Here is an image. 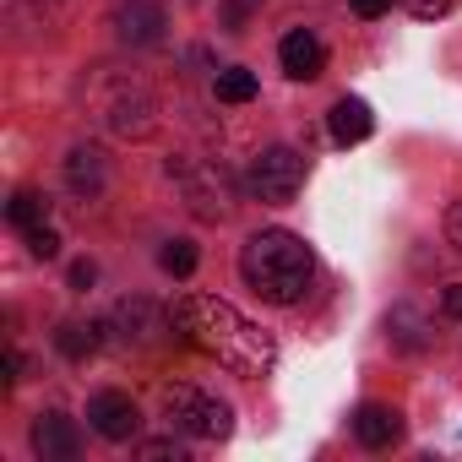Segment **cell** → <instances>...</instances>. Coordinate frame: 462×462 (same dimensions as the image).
Segmentation results:
<instances>
[{
    "label": "cell",
    "instance_id": "obj_26",
    "mask_svg": "<svg viewBox=\"0 0 462 462\" xmlns=\"http://www.w3.org/2000/svg\"><path fill=\"white\" fill-rule=\"evenodd\" d=\"M348 6H354L359 17H381V12H392V0H348Z\"/></svg>",
    "mask_w": 462,
    "mask_h": 462
},
{
    "label": "cell",
    "instance_id": "obj_4",
    "mask_svg": "<svg viewBox=\"0 0 462 462\" xmlns=\"http://www.w3.org/2000/svg\"><path fill=\"white\" fill-rule=\"evenodd\" d=\"M245 185H251V196H262V201L283 207V201H294V196H300V185H305V158H300L294 147H267V152H256V158H251Z\"/></svg>",
    "mask_w": 462,
    "mask_h": 462
},
{
    "label": "cell",
    "instance_id": "obj_9",
    "mask_svg": "<svg viewBox=\"0 0 462 462\" xmlns=\"http://www.w3.org/2000/svg\"><path fill=\"white\" fill-rule=\"evenodd\" d=\"M278 60H283V71H289L294 82H316L321 66H327V50H321V39H316L310 28H294V33L278 44Z\"/></svg>",
    "mask_w": 462,
    "mask_h": 462
},
{
    "label": "cell",
    "instance_id": "obj_11",
    "mask_svg": "<svg viewBox=\"0 0 462 462\" xmlns=\"http://www.w3.org/2000/svg\"><path fill=\"white\" fill-rule=\"evenodd\" d=\"M354 435H359V446L381 451V446H392V440L402 435V413L386 408V402H365V408L354 413Z\"/></svg>",
    "mask_w": 462,
    "mask_h": 462
},
{
    "label": "cell",
    "instance_id": "obj_13",
    "mask_svg": "<svg viewBox=\"0 0 462 462\" xmlns=\"http://www.w3.org/2000/svg\"><path fill=\"white\" fill-rule=\"evenodd\" d=\"M104 180H109L104 152H98V147H71V158H66V185H71L77 196H98Z\"/></svg>",
    "mask_w": 462,
    "mask_h": 462
},
{
    "label": "cell",
    "instance_id": "obj_16",
    "mask_svg": "<svg viewBox=\"0 0 462 462\" xmlns=\"http://www.w3.org/2000/svg\"><path fill=\"white\" fill-rule=\"evenodd\" d=\"M55 348H60L66 359H88V354L98 348V327H93V321H60Z\"/></svg>",
    "mask_w": 462,
    "mask_h": 462
},
{
    "label": "cell",
    "instance_id": "obj_25",
    "mask_svg": "<svg viewBox=\"0 0 462 462\" xmlns=\"http://www.w3.org/2000/svg\"><path fill=\"white\" fill-rule=\"evenodd\" d=\"M93 278H98L93 262H77V267H71V289H93Z\"/></svg>",
    "mask_w": 462,
    "mask_h": 462
},
{
    "label": "cell",
    "instance_id": "obj_18",
    "mask_svg": "<svg viewBox=\"0 0 462 462\" xmlns=\"http://www.w3.org/2000/svg\"><path fill=\"white\" fill-rule=\"evenodd\" d=\"M196 262H201V256H196V245H190V240H169V245L158 251V267H163V273H174V278H190V273H196Z\"/></svg>",
    "mask_w": 462,
    "mask_h": 462
},
{
    "label": "cell",
    "instance_id": "obj_2",
    "mask_svg": "<svg viewBox=\"0 0 462 462\" xmlns=\"http://www.w3.org/2000/svg\"><path fill=\"white\" fill-rule=\"evenodd\" d=\"M310 273H316V256L289 228H262V235H251L240 245V278L267 305H300L310 289Z\"/></svg>",
    "mask_w": 462,
    "mask_h": 462
},
{
    "label": "cell",
    "instance_id": "obj_10",
    "mask_svg": "<svg viewBox=\"0 0 462 462\" xmlns=\"http://www.w3.org/2000/svg\"><path fill=\"white\" fill-rule=\"evenodd\" d=\"M104 120H109V131H120V136H147L152 131V98L136 88H120L115 98H109V109H104Z\"/></svg>",
    "mask_w": 462,
    "mask_h": 462
},
{
    "label": "cell",
    "instance_id": "obj_22",
    "mask_svg": "<svg viewBox=\"0 0 462 462\" xmlns=\"http://www.w3.org/2000/svg\"><path fill=\"white\" fill-rule=\"evenodd\" d=\"M136 457H147V462L174 457V462H180V457H185V446H180V440H142V446H136Z\"/></svg>",
    "mask_w": 462,
    "mask_h": 462
},
{
    "label": "cell",
    "instance_id": "obj_1",
    "mask_svg": "<svg viewBox=\"0 0 462 462\" xmlns=\"http://www.w3.org/2000/svg\"><path fill=\"white\" fill-rule=\"evenodd\" d=\"M174 327L190 348H201L207 359H217L235 375H273L278 365V343L217 294H185L174 305Z\"/></svg>",
    "mask_w": 462,
    "mask_h": 462
},
{
    "label": "cell",
    "instance_id": "obj_6",
    "mask_svg": "<svg viewBox=\"0 0 462 462\" xmlns=\"http://www.w3.org/2000/svg\"><path fill=\"white\" fill-rule=\"evenodd\" d=\"M88 424H93L104 440H136L142 413H136V402H131L125 392H98V397L88 402Z\"/></svg>",
    "mask_w": 462,
    "mask_h": 462
},
{
    "label": "cell",
    "instance_id": "obj_24",
    "mask_svg": "<svg viewBox=\"0 0 462 462\" xmlns=\"http://www.w3.org/2000/svg\"><path fill=\"white\" fill-rule=\"evenodd\" d=\"M440 316H446V321H462V283H451V289L440 294Z\"/></svg>",
    "mask_w": 462,
    "mask_h": 462
},
{
    "label": "cell",
    "instance_id": "obj_12",
    "mask_svg": "<svg viewBox=\"0 0 462 462\" xmlns=\"http://www.w3.org/2000/svg\"><path fill=\"white\" fill-rule=\"evenodd\" d=\"M109 327L120 332V343H147V337L158 332V305H152V300H142V294H131V300H120V305H115Z\"/></svg>",
    "mask_w": 462,
    "mask_h": 462
},
{
    "label": "cell",
    "instance_id": "obj_3",
    "mask_svg": "<svg viewBox=\"0 0 462 462\" xmlns=\"http://www.w3.org/2000/svg\"><path fill=\"white\" fill-rule=\"evenodd\" d=\"M163 413L180 435L190 440H223L228 430H235V419H228V408L196 386H163Z\"/></svg>",
    "mask_w": 462,
    "mask_h": 462
},
{
    "label": "cell",
    "instance_id": "obj_5",
    "mask_svg": "<svg viewBox=\"0 0 462 462\" xmlns=\"http://www.w3.org/2000/svg\"><path fill=\"white\" fill-rule=\"evenodd\" d=\"M169 174H180L185 201H190L196 217H207V223L228 217V207H235V180H228L217 163H169Z\"/></svg>",
    "mask_w": 462,
    "mask_h": 462
},
{
    "label": "cell",
    "instance_id": "obj_21",
    "mask_svg": "<svg viewBox=\"0 0 462 462\" xmlns=\"http://www.w3.org/2000/svg\"><path fill=\"white\" fill-rule=\"evenodd\" d=\"M402 6L413 12V17H424V23H435V17H451L462 0H402Z\"/></svg>",
    "mask_w": 462,
    "mask_h": 462
},
{
    "label": "cell",
    "instance_id": "obj_19",
    "mask_svg": "<svg viewBox=\"0 0 462 462\" xmlns=\"http://www.w3.org/2000/svg\"><path fill=\"white\" fill-rule=\"evenodd\" d=\"M28 251L39 256V262H50V256H60V235L50 223H39V228H28Z\"/></svg>",
    "mask_w": 462,
    "mask_h": 462
},
{
    "label": "cell",
    "instance_id": "obj_23",
    "mask_svg": "<svg viewBox=\"0 0 462 462\" xmlns=\"http://www.w3.org/2000/svg\"><path fill=\"white\" fill-rule=\"evenodd\" d=\"M446 245H451V251H462V201H451V207H446Z\"/></svg>",
    "mask_w": 462,
    "mask_h": 462
},
{
    "label": "cell",
    "instance_id": "obj_7",
    "mask_svg": "<svg viewBox=\"0 0 462 462\" xmlns=\"http://www.w3.org/2000/svg\"><path fill=\"white\" fill-rule=\"evenodd\" d=\"M33 451L44 462H71L82 451V435H77V424L66 413H39L33 419Z\"/></svg>",
    "mask_w": 462,
    "mask_h": 462
},
{
    "label": "cell",
    "instance_id": "obj_14",
    "mask_svg": "<svg viewBox=\"0 0 462 462\" xmlns=\"http://www.w3.org/2000/svg\"><path fill=\"white\" fill-rule=\"evenodd\" d=\"M370 131H375V115H370L365 98H337V104H332V136H337L343 147L365 142Z\"/></svg>",
    "mask_w": 462,
    "mask_h": 462
},
{
    "label": "cell",
    "instance_id": "obj_17",
    "mask_svg": "<svg viewBox=\"0 0 462 462\" xmlns=\"http://www.w3.org/2000/svg\"><path fill=\"white\" fill-rule=\"evenodd\" d=\"M217 98L223 104H251L256 98V71H245V66H228V71H217Z\"/></svg>",
    "mask_w": 462,
    "mask_h": 462
},
{
    "label": "cell",
    "instance_id": "obj_20",
    "mask_svg": "<svg viewBox=\"0 0 462 462\" xmlns=\"http://www.w3.org/2000/svg\"><path fill=\"white\" fill-rule=\"evenodd\" d=\"M256 6H262V0H223V28L228 33H245V23H251Z\"/></svg>",
    "mask_w": 462,
    "mask_h": 462
},
{
    "label": "cell",
    "instance_id": "obj_15",
    "mask_svg": "<svg viewBox=\"0 0 462 462\" xmlns=\"http://www.w3.org/2000/svg\"><path fill=\"white\" fill-rule=\"evenodd\" d=\"M6 217H12V228H39L44 217H50V196H39V190H17L12 201H6Z\"/></svg>",
    "mask_w": 462,
    "mask_h": 462
},
{
    "label": "cell",
    "instance_id": "obj_8",
    "mask_svg": "<svg viewBox=\"0 0 462 462\" xmlns=\"http://www.w3.org/2000/svg\"><path fill=\"white\" fill-rule=\"evenodd\" d=\"M163 28H169V12L158 6V0H131V6L115 12V33L125 44H158Z\"/></svg>",
    "mask_w": 462,
    "mask_h": 462
}]
</instances>
